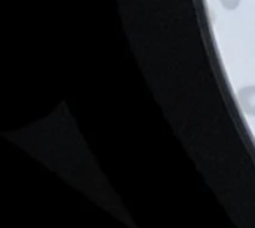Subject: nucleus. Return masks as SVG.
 Here are the masks:
<instances>
[{
  "label": "nucleus",
  "mask_w": 255,
  "mask_h": 228,
  "mask_svg": "<svg viewBox=\"0 0 255 228\" xmlns=\"http://www.w3.org/2000/svg\"><path fill=\"white\" fill-rule=\"evenodd\" d=\"M238 97H239L241 106L245 111V114L255 116V87L242 88L238 93Z\"/></svg>",
  "instance_id": "1"
},
{
  "label": "nucleus",
  "mask_w": 255,
  "mask_h": 228,
  "mask_svg": "<svg viewBox=\"0 0 255 228\" xmlns=\"http://www.w3.org/2000/svg\"><path fill=\"white\" fill-rule=\"evenodd\" d=\"M226 9H236L241 3V0H220Z\"/></svg>",
  "instance_id": "2"
}]
</instances>
